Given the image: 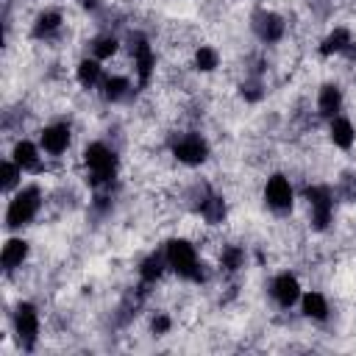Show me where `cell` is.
Here are the masks:
<instances>
[{
    "label": "cell",
    "instance_id": "cell-1",
    "mask_svg": "<svg viewBox=\"0 0 356 356\" xmlns=\"http://www.w3.org/2000/svg\"><path fill=\"white\" fill-rule=\"evenodd\" d=\"M164 259H167V267L170 273H175L178 278L184 281H203V261L197 256V245H192L189 239H170L164 245Z\"/></svg>",
    "mask_w": 356,
    "mask_h": 356
},
{
    "label": "cell",
    "instance_id": "cell-2",
    "mask_svg": "<svg viewBox=\"0 0 356 356\" xmlns=\"http://www.w3.org/2000/svg\"><path fill=\"white\" fill-rule=\"evenodd\" d=\"M83 164L89 170L92 186H111V181L117 178L120 159L106 142H89L83 147Z\"/></svg>",
    "mask_w": 356,
    "mask_h": 356
},
{
    "label": "cell",
    "instance_id": "cell-3",
    "mask_svg": "<svg viewBox=\"0 0 356 356\" xmlns=\"http://www.w3.org/2000/svg\"><path fill=\"white\" fill-rule=\"evenodd\" d=\"M39 209H42V189L39 186H19L17 195L8 200L6 228L8 231H17V228L33 222V217L39 214Z\"/></svg>",
    "mask_w": 356,
    "mask_h": 356
},
{
    "label": "cell",
    "instance_id": "cell-4",
    "mask_svg": "<svg viewBox=\"0 0 356 356\" xmlns=\"http://www.w3.org/2000/svg\"><path fill=\"white\" fill-rule=\"evenodd\" d=\"M170 153H172L175 161H181L186 167H197L209 159L211 147H209V142L200 131H184L170 142Z\"/></svg>",
    "mask_w": 356,
    "mask_h": 356
},
{
    "label": "cell",
    "instance_id": "cell-5",
    "mask_svg": "<svg viewBox=\"0 0 356 356\" xmlns=\"http://www.w3.org/2000/svg\"><path fill=\"white\" fill-rule=\"evenodd\" d=\"M303 200H306V209H309V222L323 231L331 225L334 220V192L325 186V184H312L303 189Z\"/></svg>",
    "mask_w": 356,
    "mask_h": 356
},
{
    "label": "cell",
    "instance_id": "cell-6",
    "mask_svg": "<svg viewBox=\"0 0 356 356\" xmlns=\"http://www.w3.org/2000/svg\"><path fill=\"white\" fill-rule=\"evenodd\" d=\"M39 328H42V323H39V309H36L33 303L22 300V303L17 306V312H14V331H17V339H19V345H22L25 350H33V345H36V339H39Z\"/></svg>",
    "mask_w": 356,
    "mask_h": 356
},
{
    "label": "cell",
    "instance_id": "cell-7",
    "mask_svg": "<svg viewBox=\"0 0 356 356\" xmlns=\"http://www.w3.org/2000/svg\"><path fill=\"white\" fill-rule=\"evenodd\" d=\"M250 28H253V33L259 36V42H264V44H278V42L284 39V33H286L284 17L275 14V11H267V8H259V11L250 17Z\"/></svg>",
    "mask_w": 356,
    "mask_h": 356
},
{
    "label": "cell",
    "instance_id": "cell-8",
    "mask_svg": "<svg viewBox=\"0 0 356 356\" xmlns=\"http://www.w3.org/2000/svg\"><path fill=\"white\" fill-rule=\"evenodd\" d=\"M264 203L273 209V211H289L292 203H295V189H292V181L284 175V172H273L267 181H264Z\"/></svg>",
    "mask_w": 356,
    "mask_h": 356
},
{
    "label": "cell",
    "instance_id": "cell-9",
    "mask_svg": "<svg viewBox=\"0 0 356 356\" xmlns=\"http://www.w3.org/2000/svg\"><path fill=\"white\" fill-rule=\"evenodd\" d=\"M70 145H72V131H70L67 122L44 125L42 134H39V147H42V153H47V156H53V159L64 156V153L70 150Z\"/></svg>",
    "mask_w": 356,
    "mask_h": 356
},
{
    "label": "cell",
    "instance_id": "cell-10",
    "mask_svg": "<svg viewBox=\"0 0 356 356\" xmlns=\"http://www.w3.org/2000/svg\"><path fill=\"white\" fill-rule=\"evenodd\" d=\"M270 295H273V300H275L281 309H292L295 303H300L303 286H300V281H298L295 273L284 270V273H278V275L273 278V284H270Z\"/></svg>",
    "mask_w": 356,
    "mask_h": 356
},
{
    "label": "cell",
    "instance_id": "cell-11",
    "mask_svg": "<svg viewBox=\"0 0 356 356\" xmlns=\"http://www.w3.org/2000/svg\"><path fill=\"white\" fill-rule=\"evenodd\" d=\"M328 139L334 142V147L339 150H350L356 145V125L350 117L345 114H337L328 120Z\"/></svg>",
    "mask_w": 356,
    "mask_h": 356
},
{
    "label": "cell",
    "instance_id": "cell-12",
    "mask_svg": "<svg viewBox=\"0 0 356 356\" xmlns=\"http://www.w3.org/2000/svg\"><path fill=\"white\" fill-rule=\"evenodd\" d=\"M342 103H345V97H342V89L337 83H323L317 89V114L323 120L342 114Z\"/></svg>",
    "mask_w": 356,
    "mask_h": 356
},
{
    "label": "cell",
    "instance_id": "cell-13",
    "mask_svg": "<svg viewBox=\"0 0 356 356\" xmlns=\"http://www.w3.org/2000/svg\"><path fill=\"white\" fill-rule=\"evenodd\" d=\"M197 214L203 217V222L206 225H222L225 222V217H228V206H225V197L222 195H217V192H209L200 203H197Z\"/></svg>",
    "mask_w": 356,
    "mask_h": 356
},
{
    "label": "cell",
    "instance_id": "cell-14",
    "mask_svg": "<svg viewBox=\"0 0 356 356\" xmlns=\"http://www.w3.org/2000/svg\"><path fill=\"white\" fill-rule=\"evenodd\" d=\"M300 312H303V317H309L314 323H323V320H328L331 306H328V298L320 289H306L300 295Z\"/></svg>",
    "mask_w": 356,
    "mask_h": 356
},
{
    "label": "cell",
    "instance_id": "cell-15",
    "mask_svg": "<svg viewBox=\"0 0 356 356\" xmlns=\"http://www.w3.org/2000/svg\"><path fill=\"white\" fill-rule=\"evenodd\" d=\"M28 242L22 239V236H11V239H6V245H3V253H0V264H3V270L6 273H14V270H19L22 267V261L28 259Z\"/></svg>",
    "mask_w": 356,
    "mask_h": 356
},
{
    "label": "cell",
    "instance_id": "cell-16",
    "mask_svg": "<svg viewBox=\"0 0 356 356\" xmlns=\"http://www.w3.org/2000/svg\"><path fill=\"white\" fill-rule=\"evenodd\" d=\"M61 28H64V17H61V11H58V8H44V11L36 14L31 33H33L36 39H50V36H56Z\"/></svg>",
    "mask_w": 356,
    "mask_h": 356
},
{
    "label": "cell",
    "instance_id": "cell-17",
    "mask_svg": "<svg viewBox=\"0 0 356 356\" xmlns=\"http://www.w3.org/2000/svg\"><path fill=\"white\" fill-rule=\"evenodd\" d=\"M131 81L125 78V75H120V72H114V75H106L103 81H100V97L106 100V103H120V100H125L128 95H131Z\"/></svg>",
    "mask_w": 356,
    "mask_h": 356
},
{
    "label": "cell",
    "instance_id": "cell-18",
    "mask_svg": "<svg viewBox=\"0 0 356 356\" xmlns=\"http://www.w3.org/2000/svg\"><path fill=\"white\" fill-rule=\"evenodd\" d=\"M170 267H167V259H164V250L161 253H147L142 261H139V278H142V284L145 286H153L164 273H167Z\"/></svg>",
    "mask_w": 356,
    "mask_h": 356
},
{
    "label": "cell",
    "instance_id": "cell-19",
    "mask_svg": "<svg viewBox=\"0 0 356 356\" xmlns=\"http://www.w3.org/2000/svg\"><path fill=\"white\" fill-rule=\"evenodd\" d=\"M11 159L22 167V170H39L42 167V147L33 145L31 139H19L11 150Z\"/></svg>",
    "mask_w": 356,
    "mask_h": 356
},
{
    "label": "cell",
    "instance_id": "cell-20",
    "mask_svg": "<svg viewBox=\"0 0 356 356\" xmlns=\"http://www.w3.org/2000/svg\"><path fill=\"white\" fill-rule=\"evenodd\" d=\"M353 42V33L345 28V25H337L334 31H328V36L320 42V56H339L350 47Z\"/></svg>",
    "mask_w": 356,
    "mask_h": 356
},
{
    "label": "cell",
    "instance_id": "cell-21",
    "mask_svg": "<svg viewBox=\"0 0 356 356\" xmlns=\"http://www.w3.org/2000/svg\"><path fill=\"white\" fill-rule=\"evenodd\" d=\"M75 78H78V83L83 86V89H95L106 75H103V64H100V58H81L78 61V67H75Z\"/></svg>",
    "mask_w": 356,
    "mask_h": 356
},
{
    "label": "cell",
    "instance_id": "cell-22",
    "mask_svg": "<svg viewBox=\"0 0 356 356\" xmlns=\"http://www.w3.org/2000/svg\"><path fill=\"white\" fill-rule=\"evenodd\" d=\"M192 64L197 72H214L220 67V50L211 44H197L192 53Z\"/></svg>",
    "mask_w": 356,
    "mask_h": 356
},
{
    "label": "cell",
    "instance_id": "cell-23",
    "mask_svg": "<svg viewBox=\"0 0 356 356\" xmlns=\"http://www.w3.org/2000/svg\"><path fill=\"white\" fill-rule=\"evenodd\" d=\"M239 267H245V248L242 245H222L220 248V270L236 273Z\"/></svg>",
    "mask_w": 356,
    "mask_h": 356
},
{
    "label": "cell",
    "instance_id": "cell-24",
    "mask_svg": "<svg viewBox=\"0 0 356 356\" xmlns=\"http://www.w3.org/2000/svg\"><path fill=\"white\" fill-rule=\"evenodd\" d=\"M117 50H120V39L114 33H100V36L92 39V56L100 58V61L111 58Z\"/></svg>",
    "mask_w": 356,
    "mask_h": 356
},
{
    "label": "cell",
    "instance_id": "cell-25",
    "mask_svg": "<svg viewBox=\"0 0 356 356\" xmlns=\"http://www.w3.org/2000/svg\"><path fill=\"white\" fill-rule=\"evenodd\" d=\"M22 167L14 161V159H6L3 167H0V175H3V192H14L19 184H22Z\"/></svg>",
    "mask_w": 356,
    "mask_h": 356
},
{
    "label": "cell",
    "instance_id": "cell-26",
    "mask_svg": "<svg viewBox=\"0 0 356 356\" xmlns=\"http://www.w3.org/2000/svg\"><path fill=\"white\" fill-rule=\"evenodd\" d=\"M170 325H172V320H170L164 312H156L153 320H150V331H153V334H167Z\"/></svg>",
    "mask_w": 356,
    "mask_h": 356
}]
</instances>
